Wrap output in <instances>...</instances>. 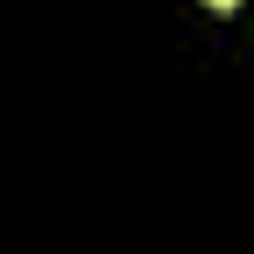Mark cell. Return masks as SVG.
Here are the masks:
<instances>
[{
    "label": "cell",
    "mask_w": 254,
    "mask_h": 254,
    "mask_svg": "<svg viewBox=\"0 0 254 254\" xmlns=\"http://www.w3.org/2000/svg\"><path fill=\"white\" fill-rule=\"evenodd\" d=\"M205 7H219V14H233V7H240V0H205Z\"/></svg>",
    "instance_id": "obj_1"
}]
</instances>
